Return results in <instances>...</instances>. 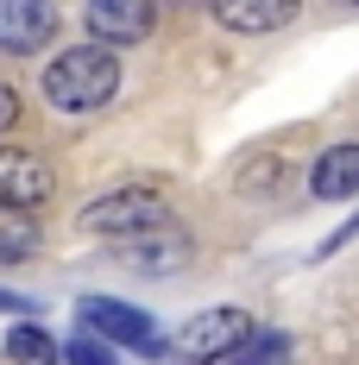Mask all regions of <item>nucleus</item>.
Masks as SVG:
<instances>
[{"label": "nucleus", "instance_id": "f257e3e1", "mask_svg": "<svg viewBox=\"0 0 359 365\" xmlns=\"http://www.w3.org/2000/svg\"><path fill=\"white\" fill-rule=\"evenodd\" d=\"M38 88H44V108L64 113V120H89V113H101L120 95V57L101 51V44H70V51H57L44 76H38Z\"/></svg>", "mask_w": 359, "mask_h": 365}, {"label": "nucleus", "instance_id": "f03ea898", "mask_svg": "<svg viewBox=\"0 0 359 365\" xmlns=\"http://www.w3.org/2000/svg\"><path fill=\"white\" fill-rule=\"evenodd\" d=\"M252 334H258V322H252L246 309L221 302V309L189 315L171 340H158V359H177V365H227V359L252 340Z\"/></svg>", "mask_w": 359, "mask_h": 365}, {"label": "nucleus", "instance_id": "7ed1b4c3", "mask_svg": "<svg viewBox=\"0 0 359 365\" xmlns=\"http://www.w3.org/2000/svg\"><path fill=\"white\" fill-rule=\"evenodd\" d=\"M82 233H95V240H113V246H126V240H145V233H158V227H171V202L158 195V189H108V195H95L82 215H76Z\"/></svg>", "mask_w": 359, "mask_h": 365}, {"label": "nucleus", "instance_id": "20e7f679", "mask_svg": "<svg viewBox=\"0 0 359 365\" xmlns=\"http://www.w3.org/2000/svg\"><path fill=\"white\" fill-rule=\"evenodd\" d=\"M82 328L101 346H126V353H151L158 359V322L145 309H126L113 296H82Z\"/></svg>", "mask_w": 359, "mask_h": 365}, {"label": "nucleus", "instance_id": "39448f33", "mask_svg": "<svg viewBox=\"0 0 359 365\" xmlns=\"http://www.w3.org/2000/svg\"><path fill=\"white\" fill-rule=\"evenodd\" d=\"M82 26H89V44H101V51H126V44H139V38L158 32V6L151 0H89V13H82Z\"/></svg>", "mask_w": 359, "mask_h": 365}, {"label": "nucleus", "instance_id": "423d86ee", "mask_svg": "<svg viewBox=\"0 0 359 365\" xmlns=\"http://www.w3.org/2000/svg\"><path fill=\"white\" fill-rule=\"evenodd\" d=\"M51 195H57V170L38 151H0V208L38 215Z\"/></svg>", "mask_w": 359, "mask_h": 365}, {"label": "nucleus", "instance_id": "0eeeda50", "mask_svg": "<svg viewBox=\"0 0 359 365\" xmlns=\"http://www.w3.org/2000/svg\"><path fill=\"white\" fill-rule=\"evenodd\" d=\"M189 252H196V240L171 220V227H158V233H145V240H126L113 258H120L126 271H139V277H177L183 264H189Z\"/></svg>", "mask_w": 359, "mask_h": 365}, {"label": "nucleus", "instance_id": "6e6552de", "mask_svg": "<svg viewBox=\"0 0 359 365\" xmlns=\"http://www.w3.org/2000/svg\"><path fill=\"white\" fill-rule=\"evenodd\" d=\"M57 38V6L44 0H0V51L6 57H32Z\"/></svg>", "mask_w": 359, "mask_h": 365}, {"label": "nucleus", "instance_id": "1a4fd4ad", "mask_svg": "<svg viewBox=\"0 0 359 365\" xmlns=\"http://www.w3.org/2000/svg\"><path fill=\"white\" fill-rule=\"evenodd\" d=\"M309 195H315V202H347V195H359V139H340V145L315 151V164H309Z\"/></svg>", "mask_w": 359, "mask_h": 365}, {"label": "nucleus", "instance_id": "9d476101", "mask_svg": "<svg viewBox=\"0 0 359 365\" xmlns=\"http://www.w3.org/2000/svg\"><path fill=\"white\" fill-rule=\"evenodd\" d=\"M215 26H227V32H284V26H296V0H221Z\"/></svg>", "mask_w": 359, "mask_h": 365}, {"label": "nucleus", "instance_id": "9b49d317", "mask_svg": "<svg viewBox=\"0 0 359 365\" xmlns=\"http://www.w3.org/2000/svg\"><path fill=\"white\" fill-rule=\"evenodd\" d=\"M38 215H13V208H0V264H26L38 258Z\"/></svg>", "mask_w": 359, "mask_h": 365}, {"label": "nucleus", "instance_id": "f8f14e48", "mask_svg": "<svg viewBox=\"0 0 359 365\" xmlns=\"http://www.w3.org/2000/svg\"><path fill=\"white\" fill-rule=\"evenodd\" d=\"M0 353H6L13 365H64V346H57L44 328H32V322L6 334V346H0Z\"/></svg>", "mask_w": 359, "mask_h": 365}, {"label": "nucleus", "instance_id": "ddd939ff", "mask_svg": "<svg viewBox=\"0 0 359 365\" xmlns=\"http://www.w3.org/2000/svg\"><path fill=\"white\" fill-rule=\"evenodd\" d=\"M227 365H290V334L258 328V334H252V340H246V346H240Z\"/></svg>", "mask_w": 359, "mask_h": 365}, {"label": "nucleus", "instance_id": "4468645a", "mask_svg": "<svg viewBox=\"0 0 359 365\" xmlns=\"http://www.w3.org/2000/svg\"><path fill=\"white\" fill-rule=\"evenodd\" d=\"M64 365H120V359H113V346H101L95 334H82V340H64Z\"/></svg>", "mask_w": 359, "mask_h": 365}, {"label": "nucleus", "instance_id": "2eb2a0df", "mask_svg": "<svg viewBox=\"0 0 359 365\" xmlns=\"http://www.w3.org/2000/svg\"><path fill=\"white\" fill-rule=\"evenodd\" d=\"M13 126H19V88L0 82V133H13Z\"/></svg>", "mask_w": 359, "mask_h": 365}]
</instances>
